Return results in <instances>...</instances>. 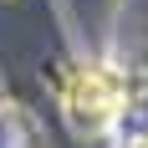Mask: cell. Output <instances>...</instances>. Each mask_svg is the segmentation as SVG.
Listing matches in <instances>:
<instances>
[{
    "mask_svg": "<svg viewBox=\"0 0 148 148\" xmlns=\"http://www.w3.org/2000/svg\"><path fill=\"white\" fill-rule=\"evenodd\" d=\"M123 112V77L102 61H72L61 77V118L77 138H102Z\"/></svg>",
    "mask_w": 148,
    "mask_h": 148,
    "instance_id": "obj_1",
    "label": "cell"
},
{
    "mask_svg": "<svg viewBox=\"0 0 148 148\" xmlns=\"http://www.w3.org/2000/svg\"><path fill=\"white\" fill-rule=\"evenodd\" d=\"M0 148H41L36 143V123L26 118V107L0 102Z\"/></svg>",
    "mask_w": 148,
    "mask_h": 148,
    "instance_id": "obj_2",
    "label": "cell"
}]
</instances>
